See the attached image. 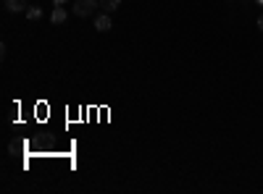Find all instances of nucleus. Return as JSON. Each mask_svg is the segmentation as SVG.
<instances>
[{
    "instance_id": "1",
    "label": "nucleus",
    "mask_w": 263,
    "mask_h": 194,
    "mask_svg": "<svg viewBox=\"0 0 263 194\" xmlns=\"http://www.w3.org/2000/svg\"><path fill=\"white\" fill-rule=\"evenodd\" d=\"M95 8H100V0H74V8L71 11L79 18H87V16L95 13Z\"/></svg>"
},
{
    "instance_id": "2",
    "label": "nucleus",
    "mask_w": 263,
    "mask_h": 194,
    "mask_svg": "<svg viewBox=\"0 0 263 194\" xmlns=\"http://www.w3.org/2000/svg\"><path fill=\"white\" fill-rule=\"evenodd\" d=\"M95 29H98V32H111V29H114V21H111V16H108V13L95 16Z\"/></svg>"
},
{
    "instance_id": "3",
    "label": "nucleus",
    "mask_w": 263,
    "mask_h": 194,
    "mask_svg": "<svg viewBox=\"0 0 263 194\" xmlns=\"http://www.w3.org/2000/svg\"><path fill=\"white\" fill-rule=\"evenodd\" d=\"M27 0H6V11L11 13H27Z\"/></svg>"
},
{
    "instance_id": "4",
    "label": "nucleus",
    "mask_w": 263,
    "mask_h": 194,
    "mask_svg": "<svg viewBox=\"0 0 263 194\" xmlns=\"http://www.w3.org/2000/svg\"><path fill=\"white\" fill-rule=\"evenodd\" d=\"M100 8H103L105 13H114V11L121 8V0H100Z\"/></svg>"
},
{
    "instance_id": "5",
    "label": "nucleus",
    "mask_w": 263,
    "mask_h": 194,
    "mask_svg": "<svg viewBox=\"0 0 263 194\" xmlns=\"http://www.w3.org/2000/svg\"><path fill=\"white\" fill-rule=\"evenodd\" d=\"M66 16H69V13H66V8H61V6H55V11H53V16H50V21H53V24H63V21H66Z\"/></svg>"
},
{
    "instance_id": "6",
    "label": "nucleus",
    "mask_w": 263,
    "mask_h": 194,
    "mask_svg": "<svg viewBox=\"0 0 263 194\" xmlns=\"http://www.w3.org/2000/svg\"><path fill=\"white\" fill-rule=\"evenodd\" d=\"M40 16H42V11H40L37 6H32V8H27V18H29V21H34V18H40Z\"/></svg>"
},
{
    "instance_id": "7",
    "label": "nucleus",
    "mask_w": 263,
    "mask_h": 194,
    "mask_svg": "<svg viewBox=\"0 0 263 194\" xmlns=\"http://www.w3.org/2000/svg\"><path fill=\"white\" fill-rule=\"evenodd\" d=\"M258 29H260V32H263V13H260V16H258Z\"/></svg>"
},
{
    "instance_id": "8",
    "label": "nucleus",
    "mask_w": 263,
    "mask_h": 194,
    "mask_svg": "<svg viewBox=\"0 0 263 194\" xmlns=\"http://www.w3.org/2000/svg\"><path fill=\"white\" fill-rule=\"evenodd\" d=\"M53 3H55V6H66V3H69V0H53Z\"/></svg>"
}]
</instances>
